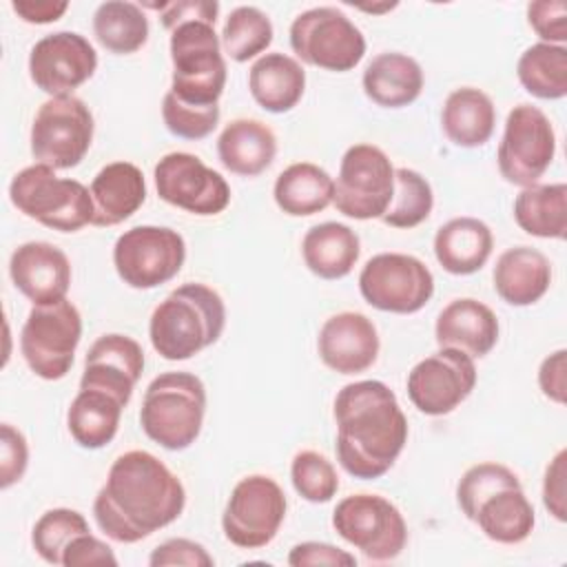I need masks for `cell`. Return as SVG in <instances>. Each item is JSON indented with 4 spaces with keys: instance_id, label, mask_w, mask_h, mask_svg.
<instances>
[{
    "instance_id": "cell-21",
    "label": "cell",
    "mask_w": 567,
    "mask_h": 567,
    "mask_svg": "<svg viewBox=\"0 0 567 567\" xmlns=\"http://www.w3.org/2000/svg\"><path fill=\"white\" fill-rule=\"evenodd\" d=\"M9 275L13 286L33 306L66 299L71 286L69 257L49 241H27L11 252Z\"/></svg>"
},
{
    "instance_id": "cell-5",
    "label": "cell",
    "mask_w": 567,
    "mask_h": 567,
    "mask_svg": "<svg viewBox=\"0 0 567 567\" xmlns=\"http://www.w3.org/2000/svg\"><path fill=\"white\" fill-rule=\"evenodd\" d=\"M11 204L29 219L60 233H75L93 224L91 190L69 177H58L55 168L33 164L13 175L9 184Z\"/></svg>"
},
{
    "instance_id": "cell-27",
    "label": "cell",
    "mask_w": 567,
    "mask_h": 567,
    "mask_svg": "<svg viewBox=\"0 0 567 567\" xmlns=\"http://www.w3.org/2000/svg\"><path fill=\"white\" fill-rule=\"evenodd\" d=\"M363 93L383 109H401L412 104L423 91L421 64L399 51L374 55L361 78Z\"/></svg>"
},
{
    "instance_id": "cell-16",
    "label": "cell",
    "mask_w": 567,
    "mask_h": 567,
    "mask_svg": "<svg viewBox=\"0 0 567 567\" xmlns=\"http://www.w3.org/2000/svg\"><path fill=\"white\" fill-rule=\"evenodd\" d=\"M159 199L193 215H217L230 204L228 182L197 155L175 151L153 171Z\"/></svg>"
},
{
    "instance_id": "cell-32",
    "label": "cell",
    "mask_w": 567,
    "mask_h": 567,
    "mask_svg": "<svg viewBox=\"0 0 567 567\" xmlns=\"http://www.w3.org/2000/svg\"><path fill=\"white\" fill-rule=\"evenodd\" d=\"M474 523L489 540L501 545H516L534 532L536 514L520 485L498 489L485 498L474 514Z\"/></svg>"
},
{
    "instance_id": "cell-1",
    "label": "cell",
    "mask_w": 567,
    "mask_h": 567,
    "mask_svg": "<svg viewBox=\"0 0 567 567\" xmlns=\"http://www.w3.org/2000/svg\"><path fill=\"white\" fill-rule=\"evenodd\" d=\"M186 505L182 481L151 452L120 454L93 501L97 527L115 543H137L177 520Z\"/></svg>"
},
{
    "instance_id": "cell-17",
    "label": "cell",
    "mask_w": 567,
    "mask_h": 567,
    "mask_svg": "<svg viewBox=\"0 0 567 567\" xmlns=\"http://www.w3.org/2000/svg\"><path fill=\"white\" fill-rule=\"evenodd\" d=\"M474 385V359L454 348H441L419 361L408 374V396L427 416L454 412L472 394Z\"/></svg>"
},
{
    "instance_id": "cell-34",
    "label": "cell",
    "mask_w": 567,
    "mask_h": 567,
    "mask_svg": "<svg viewBox=\"0 0 567 567\" xmlns=\"http://www.w3.org/2000/svg\"><path fill=\"white\" fill-rule=\"evenodd\" d=\"M514 219L532 237L563 239L567 230V186L532 184L514 199Z\"/></svg>"
},
{
    "instance_id": "cell-36",
    "label": "cell",
    "mask_w": 567,
    "mask_h": 567,
    "mask_svg": "<svg viewBox=\"0 0 567 567\" xmlns=\"http://www.w3.org/2000/svg\"><path fill=\"white\" fill-rule=\"evenodd\" d=\"M516 75L527 93L538 100H560L567 95V49L563 44L538 42L527 47L516 64Z\"/></svg>"
},
{
    "instance_id": "cell-39",
    "label": "cell",
    "mask_w": 567,
    "mask_h": 567,
    "mask_svg": "<svg viewBox=\"0 0 567 567\" xmlns=\"http://www.w3.org/2000/svg\"><path fill=\"white\" fill-rule=\"evenodd\" d=\"M86 532H91L89 523L78 509L53 507L35 520L31 532V545L44 563L62 565V556L69 543Z\"/></svg>"
},
{
    "instance_id": "cell-26",
    "label": "cell",
    "mask_w": 567,
    "mask_h": 567,
    "mask_svg": "<svg viewBox=\"0 0 567 567\" xmlns=\"http://www.w3.org/2000/svg\"><path fill=\"white\" fill-rule=\"evenodd\" d=\"M252 100L268 113L292 111L306 91V71L299 60L272 51L255 60L248 73Z\"/></svg>"
},
{
    "instance_id": "cell-22",
    "label": "cell",
    "mask_w": 567,
    "mask_h": 567,
    "mask_svg": "<svg viewBox=\"0 0 567 567\" xmlns=\"http://www.w3.org/2000/svg\"><path fill=\"white\" fill-rule=\"evenodd\" d=\"M498 330V319L489 306L478 299L463 297L450 301L439 312L434 337L439 348H454L472 359H481L496 346Z\"/></svg>"
},
{
    "instance_id": "cell-49",
    "label": "cell",
    "mask_w": 567,
    "mask_h": 567,
    "mask_svg": "<svg viewBox=\"0 0 567 567\" xmlns=\"http://www.w3.org/2000/svg\"><path fill=\"white\" fill-rule=\"evenodd\" d=\"M567 452L560 450L547 465L545 470V478H543V503L547 507V512L565 523L567 520V489H565V476H567Z\"/></svg>"
},
{
    "instance_id": "cell-2",
    "label": "cell",
    "mask_w": 567,
    "mask_h": 567,
    "mask_svg": "<svg viewBox=\"0 0 567 567\" xmlns=\"http://www.w3.org/2000/svg\"><path fill=\"white\" fill-rule=\"evenodd\" d=\"M337 461L354 478H381L408 443L396 394L377 379L343 385L334 396Z\"/></svg>"
},
{
    "instance_id": "cell-19",
    "label": "cell",
    "mask_w": 567,
    "mask_h": 567,
    "mask_svg": "<svg viewBox=\"0 0 567 567\" xmlns=\"http://www.w3.org/2000/svg\"><path fill=\"white\" fill-rule=\"evenodd\" d=\"M144 372L142 346L120 332L102 334L84 357L80 390H100L128 405L135 383Z\"/></svg>"
},
{
    "instance_id": "cell-46",
    "label": "cell",
    "mask_w": 567,
    "mask_h": 567,
    "mask_svg": "<svg viewBox=\"0 0 567 567\" xmlns=\"http://www.w3.org/2000/svg\"><path fill=\"white\" fill-rule=\"evenodd\" d=\"M288 565L292 567H310V565H328V567H354L357 558L339 549L330 543H319V540H306L299 543L290 549L288 554Z\"/></svg>"
},
{
    "instance_id": "cell-11",
    "label": "cell",
    "mask_w": 567,
    "mask_h": 567,
    "mask_svg": "<svg viewBox=\"0 0 567 567\" xmlns=\"http://www.w3.org/2000/svg\"><path fill=\"white\" fill-rule=\"evenodd\" d=\"M394 193V166L374 144L350 146L334 182V208L350 219H381Z\"/></svg>"
},
{
    "instance_id": "cell-9",
    "label": "cell",
    "mask_w": 567,
    "mask_h": 567,
    "mask_svg": "<svg viewBox=\"0 0 567 567\" xmlns=\"http://www.w3.org/2000/svg\"><path fill=\"white\" fill-rule=\"evenodd\" d=\"M334 532L368 560H394L408 543V525L394 503L379 494H352L332 512Z\"/></svg>"
},
{
    "instance_id": "cell-23",
    "label": "cell",
    "mask_w": 567,
    "mask_h": 567,
    "mask_svg": "<svg viewBox=\"0 0 567 567\" xmlns=\"http://www.w3.org/2000/svg\"><path fill=\"white\" fill-rule=\"evenodd\" d=\"M93 226H117L146 202L144 173L131 162H111L91 182Z\"/></svg>"
},
{
    "instance_id": "cell-28",
    "label": "cell",
    "mask_w": 567,
    "mask_h": 567,
    "mask_svg": "<svg viewBox=\"0 0 567 567\" xmlns=\"http://www.w3.org/2000/svg\"><path fill=\"white\" fill-rule=\"evenodd\" d=\"M494 248L489 226L476 217H454L434 235L436 261L450 275H472L481 270Z\"/></svg>"
},
{
    "instance_id": "cell-18",
    "label": "cell",
    "mask_w": 567,
    "mask_h": 567,
    "mask_svg": "<svg viewBox=\"0 0 567 567\" xmlns=\"http://www.w3.org/2000/svg\"><path fill=\"white\" fill-rule=\"evenodd\" d=\"M97 69L93 44L75 31H55L40 38L29 53L31 82L51 97L73 95Z\"/></svg>"
},
{
    "instance_id": "cell-43",
    "label": "cell",
    "mask_w": 567,
    "mask_h": 567,
    "mask_svg": "<svg viewBox=\"0 0 567 567\" xmlns=\"http://www.w3.org/2000/svg\"><path fill=\"white\" fill-rule=\"evenodd\" d=\"M29 465V445L20 430L11 423H2L0 427V487L9 489L18 483Z\"/></svg>"
},
{
    "instance_id": "cell-50",
    "label": "cell",
    "mask_w": 567,
    "mask_h": 567,
    "mask_svg": "<svg viewBox=\"0 0 567 567\" xmlns=\"http://www.w3.org/2000/svg\"><path fill=\"white\" fill-rule=\"evenodd\" d=\"M538 385L547 399L563 405L567 392V352L556 350L538 368Z\"/></svg>"
},
{
    "instance_id": "cell-45",
    "label": "cell",
    "mask_w": 567,
    "mask_h": 567,
    "mask_svg": "<svg viewBox=\"0 0 567 567\" xmlns=\"http://www.w3.org/2000/svg\"><path fill=\"white\" fill-rule=\"evenodd\" d=\"M151 567H168V565H186V567H213L215 560L206 551L204 545L190 538H168L157 545L148 556Z\"/></svg>"
},
{
    "instance_id": "cell-10",
    "label": "cell",
    "mask_w": 567,
    "mask_h": 567,
    "mask_svg": "<svg viewBox=\"0 0 567 567\" xmlns=\"http://www.w3.org/2000/svg\"><path fill=\"white\" fill-rule=\"evenodd\" d=\"M186 259L184 237L168 226H133L113 246L117 277L137 290L157 288L182 270Z\"/></svg>"
},
{
    "instance_id": "cell-30",
    "label": "cell",
    "mask_w": 567,
    "mask_h": 567,
    "mask_svg": "<svg viewBox=\"0 0 567 567\" xmlns=\"http://www.w3.org/2000/svg\"><path fill=\"white\" fill-rule=\"evenodd\" d=\"M496 124L492 97L476 86L454 89L441 111V126L447 140L461 148L483 146Z\"/></svg>"
},
{
    "instance_id": "cell-8",
    "label": "cell",
    "mask_w": 567,
    "mask_h": 567,
    "mask_svg": "<svg viewBox=\"0 0 567 567\" xmlns=\"http://www.w3.org/2000/svg\"><path fill=\"white\" fill-rule=\"evenodd\" d=\"M290 49L310 66L346 73L363 60L365 38L343 11L315 7L292 20Z\"/></svg>"
},
{
    "instance_id": "cell-47",
    "label": "cell",
    "mask_w": 567,
    "mask_h": 567,
    "mask_svg": "<svg viewBox=\"0 0 567 567\" xmlns=\"http://www.w3.org/2000/svg\"><path fill=\"white\" fill-rule=\"evenodd\" d=\"M148 7L159 11V20L168 31H173L177 24L188 20H204L208 24H215L219 13V2L215 0H177V2L148 4Z\"/></svg>"
},
{
    "instance_id": "cell-40",
    "label": "cell",
    "mask_w": 567,
    "mask_h": 567,
    "mask_svg": "<svg viewBox=\"0 0 567 567\" xmlns=\"http://www.w3.org/2000/svg\"><path fill=\"white\" fill-rule=\"evenodd\" d=\"M290 481L295 492L308 503H328L339 489L334 465L315 450H301L290 463Z\"/></svg>"
},
{
    "instance_id": "cell-4",
    "label": "cell",
    "mask_w": 567,
    "mask_h": 567,
    "mask_svg": "<svg viewBox=\"0 0 567 567\" xmlns=\"http://www.w3.org/2000/svg\"><path fill=\"white\" fill-rule=\"evenodd\" d=\"M206 388L199 377L184 370L155 377L142 399L140 425L164 450L190 447L204 425Z\"/></svg>"
},
{
    "instance_id": "cell-14",
    "label": "cell",
    "mask_w": 567,
    "mask_h": 567,
    "mask_svg": "<svg viewBox=\"0 0 567 567\" xmlns=\"http://www.w3.org/2000/svg\"><path fill=\"white\" fill-rule=\"evenodd\" d=\"M556 155V133L549 117L534 104H518L507 113L496 151L498 171L514 186L536 184Z\"/></svg>"
},
{
    "instance_id": "cell-38",
    "label": "cell",
    "mask_w": 567,
    "mask_h": 567,
    "mask_svg": "<svg viewBox=\"0 0 567 567\" xmlns=\"http://www.w3.org/2000/svg\"><path fill=\"white\" fill-rule=\"evenodd\" d=\"M434 206L430 182L412 168H394V193L383 213V224L392 228H414L423 224Z\"/></svg>"
},
{
    "instance_id": "cell-3",
    "label": "cell",
    "mask_w": 567,
    "mask_h": 567,
    "mask_svg": "<svg viewBox=\"0 0 567 567\" xmlns=\"http://www.w3.org/2000/svg\"><path fill=\"white\" fill-rule=\"evenodd\" d=\"M226 326V306L217 290L188 281L159 301L148 321L153 350L166 361H184L213 346Z\"/></svg>"
},
{
    "instance_id": "cell-37",
    "label": "cell",
    "mask_w": 567,
    "mask_h": 567,
    "mask_svg": "<svg viewBox=\"0 0 567 567\" xmlns=\"http://www.w3.org/2000/svg\"><path fill=\"white\" fill-rule=\"evenodd\" d=\"M221 51L235 62H248L264 53L272 42L270 18L250 4L235 7L221 29Z\"/></svg>"
},
{
    "instance_id": "cell-42",
    "label": "cell",
    "mask_w": 567,
    "mask_h": 567,
    "mask_svg": "<svg viewBox=\"0 0 567 567\" xmlns=\"http://www.w3.org/2000/svg\"><path fill=\"white\" fill-rule=\"evenodd\" d=\"M162 120L175 137L182 140H204L219 124V104L215 106H193L179 102L171 91L162 100Z\"/></svg>"
},
{
    "instance_id": "cell-35",
    "label": "cell",
    "mask_w": 567,
    "mask_h": 567,
    "mask_svg": "<svg viewBox=\"0 0 567 567\" xmlns=\"http://www.w3.org/2000/svg\"><path fill=\"white\" fill-rule=\"evenodd\" d=\"M93 33L106 51L128 55L146 44L148 18L135 2L106 0L93 13Z\"/></svg>"
},
{
    "instance_id": "cell-48",
    "label": "cell",
    "mask_w": 567,
    "mask_h": 567,
    "mask_svg": "<svg viewBox=\"0 0 567 567\" xmlns=\"http://www.w3.org/2000/svg\"><path fill=\"white\" fill-rule=\"evenodd\" d=\"M62 565L64 567H89V565L115 567L117 558L104 540H100L91 532H86V534L75 536L69 543V547L64 549V556H62Z\"/></svg>"
},
{
    "instance_id": "cell-12",
    "label": "cell",
    "mask_w": 567,
    "mask_h": 567,
    "mask_svg": "<svg viewBox=\"0 0 567 567\" xmlns=\"http://www.w3.org/2000/svg\"><path fill=\"white\" fill-rule=\"evenodd\" d=\"M93 115L75 95L47 100L31 124V153L55 171L78 166L93 142Z\"/></svg>"
},
{
    "instance_id": "cell-6",
    "label": "cell",
    "mask_w": 567,
    "mask_h": 567,
    "mask_svg": "<svg viewBox=\"0 0 567 567\" xmlns=\"http://www.w3.org/2000/svg\"><path fill=\"white\" fill-rule=\"evenodd\" d=\"M171 93L193 106H215L226 86V62L215 24L188 20L171 31Z\"/></svg>"
},
{
    "instance_id": "cell-41",
    "label": "cell",
    "mask_w": 567,
    "mask_h": 567,
    "mask_svg": "<svg viewBox=\"0 0 567 567\" xmlns=\"http://www.w3.org/2000/svg\"><path fill=\"white\" fill-rule=\"evenodd\" d=\"M505 487H520L518 476L509 467L501 463H478V465H472L461 476L456 485V503L465 514V518L474 520L478 505L485 498H489L494 492Z\"/></svg>"
},
{
    "instance_id": "cell-44",
    "label": "cell",
    "mask_w": 567,
    "mask_h": 567,
    "mask_svg": "<svg viewBox=\"0 0 567 567\" xmlns=\"http://www.w3.org/2000/svg\"><path fill=\"white\" fill-rule=\"evenodd\" d=\"M527 22L547 44H563L567 40V7L563 0L529 2Z\"/></svg>"
},
{
    "instance_id": "cell-33",
    "label": "cell",
    "mask_w": 567,
    "mask_h": 567,
    "mask_svg": "<svg viewBox=\"0 0 567 567\" xmlns=\"http://www.w3.org/2000/svg\"><path fill=\"white\" fill-rule=\"evenodd\" d=\"M124 405L106 392L80 390L66 412V425L73 441L84 450L109 445L120 427Z\"/></svg>"
},
{
    "instance_id": "cell-7",
    "label": "cell",
    "mask_w": 567,
    "mask_h": 567,
    "mask_svg": "<svg viewBox=\"0 0 567 567\" xmlns=\"http://www.w3.org/2000/svg\"><path fill=\"white\" fill-rule=\"evenodd\" d=\"M80 339V310L69 299H60L29 310L20 332V352L35 377L58 381L71 370Z\"/></svg>"
},
{
    "instance_id": "cell-29",
    "label": "cell",
    "mask_w": 567,
    "mask_h": 567,
    "mask_svg": "<svg viewBox=\"0 0 567 567\" xmlns=\"http://www.w3.org/2000/svg\"><path fill=\"white\" fill-rule=\"evenodd\" d=\"M361 255L359 235L339 221L312 226L301 241V257L308 270L321 279H343Z\"/></svg>"
},
{
    "instance_id": "cell-24",
    "label": "cell",
    "mask_w": 567,
    "mask_h": 567,
    "mask_svg": "<svg viewBox=\"0 0 567 567\" xmlns=\"http://www.w3.org/2000/svg\"><path fill=\"white\" fill-rule=\"evenodd\" d=\"M494 290L509 306H532L551 284L549 259L532 246L507 248L494 266Z\"/></svg>"
},
{
    "instance_id": "cell-31",
    "label": "cell",
    "mask_w": 567,
    "mask_h": 567,
    "mask_svg": "<svg viewBox=\"0 0 567 567\" xmlns=\"http://www.w3.org/2000/svg\"><path fill=\"white\" fill-rule=\"evenodd\" d=\"M272 197L286 215L308 217L332 204L334 179L312 162H297L277 175Z\"/></svg>"
},
{
    "instance_id": "cell-13",
    "label": "cell",
    "mask_w": 567,
    "mask_h": 567,
    "mask_svg": "<svg viewBox=\"0 0 567 567\" xmlns=\"http://www.w3.org/2000/svg\"><path fill=\"white\" fill-rule=\"evenodd\" d=\"M288 501L277 481L264 474L241 478L224 507V536L239 549H259L272 543L284 525Z\"/></svg>"
},
{
    "instance_id": "cell-15",
    "label": "cell",
    "mask_w": 567,
    "mask_h": 567,
    "mask_svg": "<svg viewBox=\"0 0 567 567\" xmlns=\"http://www.w3.org/2000/svg\"><path fill=\"white\" fill-rule=\"evenodd\" d=\"M359 290L377 310L412 315L432 299L434 277L430 268L412 255L379 252L361 268Z\"/></svg>"
},
{
    "instance_id": "cell-25",
    "label": "cell",
    "mask_w": 567,
    "mask_h": 567,
    "mask_svg": "<svg viewBox=\"0 0 567 567\" xmlns=\"http://www.w3.org/2000/svg\"><path fill=\"white\" fill-rule=\"evenodd\" d=\"M217 155L226 171L241 177H257L275 162L277 137L268 124L239 117L219 133Z\"/></svg>"
},
{
    "instance_id": "cell-20",
    "label": "cell",
    "mask_w": 567,
    "mask_h": 567,
    "mask_svg": "<svg viewBox=\"0 0 567 567\" xmlns=\"http://www.w3.org/2000/svg\"><path fill=\"white\" fill-rule=\"evenodd\" d=\"M377 326L361 312H337L323 321L317 337L319 359L339 374L365 372L379 357Z\"/></svg>"
},
{
    "instance_id": "cell-51",
    "label": "cell",
    "mask_w": 567,
    "mask_h": 567,
    "mask_svg": "<svg viewBox=\"0 0 567 567\" xmlns=\"http://www.w3.org/2000/svg\"><path fill=\"white\" fill-rule=\"evenodd\" d=\"M11 9L29 24H49L62 18L69 9V2H53V0H13Z\"/></svg>"
}]
</instances>
